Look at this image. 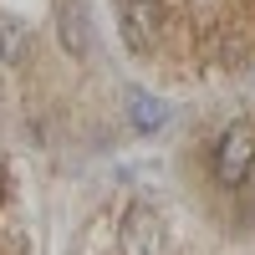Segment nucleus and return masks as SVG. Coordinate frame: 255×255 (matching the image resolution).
<instances>
[{"mask_svg":"<svg viewBox=\"0 0 255 255\" xmlns=\"http://www.w3.org/2000/svg\"><path fill=\"white\" fill-rule=\"evenodd\" d=\"M118 26L133 51H153V0H118Z\"/></svg>","mask_w":255,"mask_h":255,"instance_id":"obj_2","label":"nucleus"},{"mask_svg":"<svg viewBox=\"0 0 255 255\" xmlns=\"http://www.w3.org/2000/svg\"><path fill=\"white\" fill-rule=\"evenodd\" d=\"M250 168H255V128L250 123H230L220 143H215V179L220 184H245L250 179Z\"/></svg>","mask_w":255,"mask_h":255,"instance_id":"obj_1","label":"nucleus"},{"mask_svg":"<svg viewBox=\"0 0 255 255\" xmlns=\"http://www.w3.org/2000/svg\"><path fill=\"white\" fill-rule=\"evenodd\" d=\"M128 113H133V123L143 128V133H153V128L168 118V108L158 97H148V92H128Z\"/></svg>","mask_w":255,"mask_h":255,"instance_id":"obj_6","label":"nucleus"},{"mask_svg":"<svg viewBox=\"0 0 255 255\" xmlns=\"http://www.w3.org/2000/svg\"><path fill=\"white\" fill-rule=\"evenodd\" d=\"M26 51H31L26 20H15V15L0 10V61H5V67H20V61H26Z\"/></svg>","mask_w":255,"mask_h":255,"instance_id":"obj_4","label":"nucleus"},{"mask_svg":"<svg viewBox=\"0 0 255 255\" xmlns=\"http://www.w3.org/2000/svg\"><path fill=\"white\" fill-rule=\"evenodd\" d=\"M56 31H61V46H67L72 56H87L92 51V31H87V5L82 0H67L56 15Z\"/></svg>","mask_w":255,"mask_h":255,"instance_id":"obj_3","label":"nucleus"},{"mask_svg":"<svg viewBox=\"0 0 255 255\" xmlns=\"http://www.w3.org/2000/svg\"><path fill=\"white\" fill-rule=\"evenodd\" d=\"M153 215H148V209H133V215H128V225H123V250L128 255H153Z\"/></svg>","mask_w":255,"mask_h":255,"instance_id":"obj_5","label":"nucleus"},{"mask_svg":"<svg viewBox=\"0 0 255 255\" xmlns=\"http://www.w3.org/2000/svg\"><path fill=\"white\" fill-rule=\"evenodd\" d=\"M0 194H5V168H0Z\"/></svg>","mask_w":255,"mask_h":255,"instance_id":"obj_7","label":"nucleus"}]
</instances>
